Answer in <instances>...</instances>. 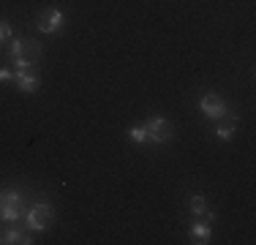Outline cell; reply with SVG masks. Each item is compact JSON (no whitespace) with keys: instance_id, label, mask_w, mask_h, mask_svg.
Segmentation results:
<instances>
[{"instance_id":"8fae6325","label":"cell","mask_w":256,"mask_h":245,"mask_svg":"<svg viewBox=\"0 0 256 245\" xmlns=\"http://www.w3.org/2000/svg\"><path fill=\"white\" fill-rule=\"evenodd\" d=\"M188 210H191L194 218H202L207 212V202L202 194H191V199H188Z\"/></svg>"},{"instance_id":"52a82bcc","label":"cell","mask_w":256,"mask_h":245,"mask_svg":"<svg viewBox=\"0 0 256 245\" xmlns=\"http://www.w3.org/2000/svg\"><path fill=\"white\" fill-rule=\"evenodd\" d=\"M14 82H16V90H20V93L30 96V93L38 90L41 76H38V71H36V68H28V71H16L14 74Z\"/></svg>"},{"instance_id":"ba28073f","label":"cell","mask_w":256,"mask_h":245,"mask_svg":"<svg viewBox=\"0 0 256 245\" xmlns=\"http://www.w3.org/2000/svg\"><path fill=\"white\" fill-rule=\"evenodd\" d=\"M224 118H226V122H218L212 134H216V139H221V142H229V139H234V134H237V122H240V118H237L234 112H226Z\"/></svg>"},{"instance_id":"5b68a950","label":"cell","mask_w":256,"mask_h":245,"mask_svg":"<svg viewBox=\"0 0 256 245\" xmlns=\"http://www.w3.org/2000/svg\"><path fill=\"white\" fill-rule=\"evenodd\" d=\"M36 24H38V30H41V33H46V36L58 33V30L66 24V14L60 8H46V11H41V14H38Z\"/></svg>"},{"instance_id":"6da1fadb","label":"cell","mask_w":256,"mask_h":245,"mask_svg":"<svg viewBox=\"0 0 256 245\" xmlns=\"http://www.w3.org/2000/svg\"><path fill=\"white\" fill-rule=\"evenodd\" d=\"M22 207H25V196L16 191V188L0 191V220L16 224V220L22 218Z\"/></svg>"},{"instance_id":"3957f363","label":"cell","mask_w":256,"mask_h":245,"mask_svg":"<svg viewBox=\"0 0 256 245\" xmlns=\"http://www.w3.org/2000/svg\"><path fill=\"white\" fill-rule=\"evenodd\" d=\"M8 54L11 60H28L30 66H36L41 58V44L33 38H14L8 44Z\"/></svg>"},{"instance_id":"7a4b0ae2","label":"cell","mask_w":256,"mask_h":245,"mask_svg":"<svg viewBox=\"0 0 256 245\" xmlns=\"http://www.w3.org/2000/svg\"><path fill=\"white\" fill-rule=\"evenodd\" d=\"M142 126H144V131H148V139H150V142H158V144L172 142L174 134H178V131H174V122L166 120V118H148Z\"/></svg>"},{"instance_id":"30bf717a","label":"cell","mask_w":256,"mask_h":245,"mask_svg":"<svg viewBox=\"0 0 256 245\" xmlns=\"http://www.w3.org/2000/svg\"><path fill=\"white\" fill-rule=\"evenodd\" d=\"M0 242L3 245H30L33 237H30V232H22V229H6L0 234Z\"/></svg>"},{"instance_id":"4fadbf2b","label":"cell","mask_w":256,"mask_h":245,"mask_svg":"<svg viewBox=\"0 0 256 245\" xmlns=\"http://www.w3.org/2000/svg\"><path fill=\"white\" fill-rule=\"evenodd\" d=\"M11 22L8 20H0V44H6V41H11Z\"/></svg>"},{"instance_id":"5bb4252c","label":"cell","mask_w":256,"mask_h":245,"mask_svg":"<svg viewBox=\"0 0 256 245\" xmlns=\"http://www.w3.org/2000/svg\"><path fill=\"white\" fill-rule=\"evenodd\" d=\"M11 79H14V71H11V68H0V84L11 82Z\"/></svg>"},{"instance_id":"7c38bea8","label":"cell","mask_w":256,"mask_h":245,"mask_svg":"<svg viewBox=\"0 0 256 245\" xmlns=\"http://www.w3.org/2000/svg\"><path fill=\"white\" fill-rule=\"evenodd\" d=\"M128 139H131V142H136V144L150 142V139H148V131H144V126H131V128H128Z\"/></svg>"},{"instance_id":"277c9868","label":"cell","mask_w":256,"mask_h":245,"mask_svg":"<svg viewBox=\"0 0 256 245\" xmlns=\"http://www.w3.org/2000/svg\"><path fill=\"white\" fill-rule=\"evenodd\" d=\"M52 218H54V210H52V204H46V202H38V204H33L25 212V224H28V229H33V232L50 229Z\"/></svg>"},{"instance_id":"9c48e42d","label":"cell","mask_w":256,"mask_h":245,"mask_svg":"<svg viewBox=\"0 0 256 245\" xmlns=\"http://www.w3.org/2000/svg\"><path fill=\"white\" fill-rule=\"evenodd\" d=\"M188 234H191V242L207 245V242H210V237H212V220H196Z\"/></svg>"},{"instance_id":"8992f818","label":"cell","mask_w":256,"mask_h":245,"mask_svg":"<svg viewBox=\"0 0 256 245\" xmlns=\"http://www.w3.org/2000/svg\"><path fill=\"white\" fill-rule=\"evenodd\" d=\"M199 109H202V114H204V118H210V120H221L224 114H226V104H224V98L216 96V93L202 96Z\"/></svg>"}]
</instances>
